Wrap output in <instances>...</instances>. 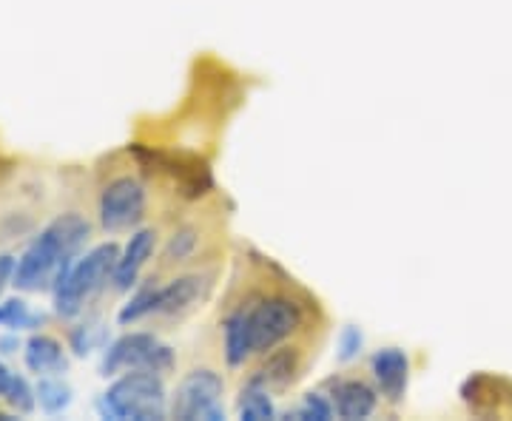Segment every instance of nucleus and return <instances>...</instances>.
<instances>
[{"instance_id": "22", "label": "nucleus", "mask_w": 512, "mask_h": 421, "mask_svg": "<svg viewBox=\"0 0 512 421\" xmlns=\"http://www.w3.org/2000/svg\"><path fill=\"white\" fill-rule=\"evenodd\" d=\"M305 419V421H328L330 416H333V404L322 396V393H308L305 399H302V404L293 410V413H288V419Z\"/></svg>"}, {"instance_id": "13", "label": "nucleus", "mask_w": 512, "mask_h": 421, "mask_svg": "<svg viewBox=\"0 0 512 421\" xmlns=\"http://www.w3.org/2000/svg\"><path fill=\"white\" fill-rule=\"evenodd\" d=\"M23 362L26 367L37 373V376H57V373H63L66 367H69V359H66V353H63V345L52 339V336H43V333H37L32 336L29 342H26V348H23Z\"/></svg>"}, {"instance_id": "15", "label": "nucleus", "mask_w": 512, "mask_h": 421, "mask_svg": "<svg viewBox=\"0 0 512 421\" xmlns=\"http://www.w3.org/2000/svg\"><path fill=\"white\" fill-rule=\"evenodd\" d=\"M237 410L242 421H268L276 416L274 402H271V390H265L256 382H248V385L242 387Z\"/></svg>"}, {"instance_id": "20", "label": "nucleus", "mask_w": 512, "mask_h": 421, "mask_svg": "<svg viewBox=\"0 0 512 421\" xmlns=\"http://www.w3.org/2000/svg\"><path fill=\"white\" fill-rule=\"evenodd\" d=\"M197 245H200L197 228H191V225L177 228L171 234V239H168V245H165V262H185V259L197 251Z\"/></svg>"}, {"instance_id": "7", "label": "nucleus", "mask_w": 512, "mask_h": 421, "mask_svg": "<svg viewBox=\"0 0 512 421\" xmlns=\"http://www.w3.org/2000/svg\"><path fill=\"white\" fill-rule=\"evenodd\" d=\"M146 208V188L134 177H117L100 191V225L111 234L134 231L146 217Z\"/></svg>"}, {"instance_id": "1", "label": "nucleus", "mask_w": 512, "mask_h": 421, "mask_svg": "<svg viewBox=\"0 0 512 421\" xmlns=\"http://www.w3.org/2000/svg\"><path fill=\"white\" fill-rule=\"evenodd\" d=\"M92 237V225L80 214H63L52 220L23 251L15 268V282L20 291L40 293L55 291L57 282L80 257Z\"/></svg>"}, {"instance_id": "9", "label": "nucleus", "mask_w": 512, "mask_h": 421, "mask_svg": "<svg viewBox=\"0 0 512 421\" xmlns=\"http://www.w3.org/2000/svg\"><path fill=\"white\" fill-rule=\"evenodd\" d=\"M154 248H157V231L140 228V231L131 234L123 254L117 257V268H114V276H111L117 291H131L134 288V282H137V276L143 271V265L154 254Z\"/></svg>"}, {"instance_id": "14", "label": "nucleus", "mask_w": 512, "mask_h": 421, "mask_svg": "<svg viewBox=\"0 0 512 421\" xmlns=\"http://www.w3.org/2000/svg\"><path fill=\"white\" fill-rule=\"evenodd\" d=\"M222 336H225V362L228 367H242L248 362V356L254 353L251 348V328H248V308L228 313L222 319Z\"/></svg>"}, {"instance_id": "17", "label": "nucleus", "mask_w": 512, "mask_h": 421, "mask_svg": "<svg viewBox=\"0 0 512 421\" xmlns=\"http://www.w3.org/2000/svg\"><path fill=\"white\" fill-rule=\"evenodd\" d=\"M69 345L77 356H89L94 350H103L109 345V328L100 322V319H92L86 325H77L69 336Z\"/></svg>"}, {"instance_id": "16", "label": "nucleus", "mask_w": 512, "mask_h": 421, "mask_svg": "<svg viewBox=\"0 0 512 421\" xmlns=\"http://www.w3.org/2000/svg\"><path fill=\"white\" fill-rule=\"evenodd\" d=\"M35 390L40 410L49 413V416L63 413V410L72 404V387L66 385L63 379H57V376H40V382H37Z\"/></svg>"}, {"instance_id": "6", "label": "nucleus", "mask_w": 512, "mask_h": 421, "mask_svg": "<svg viewBox=\"0 0 512 421\" xmlns=\"http://www.w3.org/2000/svg\"><path fill=\"white\" fill-rule=\"evenodd\" d=\"M305 322L302 305L291 296H268L259 305L248 308L251 348L254 353H271L282 342H288Z\"/></svg>"}, {"instance_id": "10", "label": "nucleus", "mask_w": 512, "mask_h": 421, "mask_svg": "<svg viewBox=\"0 0 512 421\" xmlns=\"http://www.w3.org/2000/svg\"><path fill=\"white\" fill-rule=\"evenodd\" d=\"M379 407L376 390L362 382V379H342L333 382V410L336 416L345 421L370 419Z\"/></svg>"}, {"instance_id": "4", "label": "nucleus", "mask_w": 512, "mask_h": 421, "mask_svg": "<svg viewBox=\"0 0 512 421\" xmlns=\"http://www.w3.org/2000/svg\"><path fill=\"white\" fill-rule=\"evenodd\" d=\"M174 350L163 345L154 333H126L106 345L100 376H117L128 370H151V373H171Z\"/></svg>"}, {"instance_id": "23", "label": "nucleus", "mask_w": 512, "mask_h": 421, "mask_svg": "<svg viewBox=\"0 0 512 421\" xmlns=\"http://www.w3.org/2000/svg\"><path fill=\"white\" fill-rule=\"evenodd\" d=\"M362 345H365L362 330L353 328V325L342 328V333H339V353H336V359H339L342 365H348V362H353V359L362 353Z\"/></svg>"}, {"instance_id": "2", "label": "nucleus", "mask_w": 512, "mask_h": 421, "mask_svg": "<svg viewBox=\"0 0 512 421\" xmlns=\"http://www.w3.org/2000/svg\"><path fill=\"white\" fill-rule=\"evenodd\" d=\"M97 410L111 421H157L168 413V396L160 373L128 370L97 399Z\"/></svg>"}, {"instance_id": "8", "label": "nucleus", "mask_w": 512, "mask_h": 421, "mask_svg": "<svg viewBox=\"0 0 512 421\" xmlns=\"http://www.w3.org/2000/svg\"><path fill=\"white\" fill-rule=\"evenodd\" d=\"M370 373L379 385V393L390 404H399L410 382V359L402 348H379L370 356Z\"/></svg>"}, {"instance_id": "21", "label": "nucleus", "mask_w": 512, "mask_h": 421, "mask_svg": "<svg viewBox=\"0 0 512 421\" xmlns=\"http://www.w3.org/2000/svg\"><path fill=\"white\" fill-rule=\"evenodd\" d=\"M6 404L18 413H32L37 404V390H32V385L23 379V376H12V385L6 390Z\"/></svg>"}, {"instance_id": "25", "label": "nucleus", "mask_w": 512, "mask_h": 421, "mask_svg": "<svg viewBox=\"0 0 512 421\" xmlns=\"http://www.w3.org/2000/svg\"><path fill=\"white\" fill-rule=\"evenodd\" d=\"M12 376H15V373H9V367L0 362V396H6V390L12 385Z\"/></svg>"}, {"instance_id": "12", "label": "nucleus", "mask_w": 512, "mask_h": 421, "mask_svg": "<svg viewBox=\"0 0 512 421\" xmlns=\"http://www.w3.org/2000/svg\"><path fill=\"white\" fill-rule=\"evenodd\" d=\"M268 359L259 365L254 376H251V382L256 385H262L265 390H271V393H282V390H288V387L296 382V376H299V367H302V359H299V348H279L271 350V353H265Z\"/></svg>"}, {"instance_id": "26", "label": "nucleus", "mask_w": 512, "mask_h": 421, "mask_svg": "<svg viewBox=\"0 0 512 421\" xmlns=\"http://www.w3.org/2000/svg\"><path fill=\"white\" fill-rule=\"evenodd\" d=\"M18 339H0V353H15L18 350Z\"/></svg>"}, {"instance_id": "27", "label": "nucleus", "mask_w": 512, "mask_h": 421, "mask_svg": "<svg viewBox=\"0 0 512 421\" xmlns=\"http://www.w3.org/2000/svg\"><path fill=\"white\" fill-rule=\"evenodd\" d=\"M0 419H6V416H0Z\"/></svg>"}, {"instance_id": "18", "label": "nucleus", "mask_w": 512, "mask_h": 421, "mask_svg": "<svg viewBox=\"0 0 512 421\" xmlns=\"http://www.w3.org/2000/svg\"><path fill=\"white\" fill-rule=\"evenodd\" d=\"M157 288L160 285H146V288H137L134 296L128 299L126 305L117 313V322L120 325H134L146 316H154V305H157Z\"/></svg>"}, {"instance_id": "19", "label": "nucleus", "mask_w": 512, "mask_h": 421, "mask_svg": "<svg viewBox=\"0 0 512 421\" xmlns=\"http://www.w3.org/2000/svg\"><path fill=\"white\" fill-rule=\"evenodd\" d=\"M40 322L43 319L29 311V305L23 299H6V302H0V328L23 330L32 328V325H40Z\"/></svg>"}, {"instance_id": "5", "label": "nucleus", "mask_w": 512, "mask_h": 421, "mask_svg": "<svg viewBox=\"0 0 512 421\" xmlns=\"http://www.w3.org/2000/svg\"><path fill=\"white\" fill-rule=\"evenodd\" d=\"M222 396H225V382L220 373L211 367H194L174 390L171 416L180 421H222L225 419Z\"/></svg>"}, {"instance_id": "3", "label": "nucleus", "mask_w": 512, "mask_h": 421, "mask_svg": "<svg viewBox=\"0 0 512 421\" xmlns=\"http://www.w3.org/2000/svg\"><path fill=\"white\" fill-rule=\"evenodd\" d=\"M120 248L114 242H103L86 257L74 259V265L63 274L55 288V311L63 319H72L83 311L86 299H92L100 288H106L117 268Z\"/></svg>"}, {"instance_id": "11", "label": "nucleus", "mask_w": 512, "mask_h": 421, "mask_svg": "<svg viewBox=\"0 0 512 421\" xmlns=\"http://www.w3.org/2000/svg\"><path fill=\"white\" fill-rule=\"evenodd\" d=\"M205 288H208V282H205L202 274H188L171 279L168 285L157 288L154 316H177V313H185L205 296Z\"/></svg>"}, {"instance_id": "24", "label": "nucleus", "mask_w": 512, "mask_h": 421, "mask_svg": "<svg viewBox=\"0 0 512 421\" xmlns=\"http://www.w3.org/2000/svg\"><path fill=\"white\" fill-rule=\"evenodd\" d=\"M15 268H18V259L12 254H0V293L9 282H15Z\"/></svg>"}]
</instances>
